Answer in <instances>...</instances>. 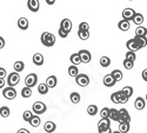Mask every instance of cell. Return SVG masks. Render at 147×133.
I'll return each mask as SVG.
<instances>
[{"instance_id":"55","label":"cell","mask_w":147,"mask_h":133,"mask_svg":"<svg viewBox=\"0 0 147 133\" xmlns=\"http://www.w3.org/2000/svg\"><path fill=\"white\" fill-rule=\"evenodd\" d=\"M129 1H132V0H129Z\"/></svg>"},{"instance_id":"44","label":"cell","mask_w":147,"mask_h":133,"mask_svg":"<svg viewBox=\"0 0 147 133\" xmlns=\"http://www.w3.org/2000/svg\"><path fill=\"white\" fill-rule=\"evenodd\" d=\"M78 31H90V25H88V22H80V25H79V30Z\"/></svg>"},{"instance_id":"31","label":"cell","mask_w":147,"mask_h":133,"mask_svg":"<svg viewBox=\"0 0 147 133\" xmlns=\"http://www.w3.org/2000/svg\"><path fill=\"white\" fill-rule=\"evenodd\" d=\"M136 35L138 37H146L147 35V28L145 26H138L136 30Z\"/></svg>"},{"instance_id":"42","label":"cell","mask_w":147,"mask_h":133,"mask_svg":"<svg viewBox=\"0 0 147 133\" xmlns=\"http://www.w3.org/2000/svg\"><path fill=\"white\" fill-rule=\"evenodd\" d=\"M100 117H101V119H109V108L108 107H104L100 111Z\"/></svg>"},{"instance_id":"21","label":"cell","mask_w":147,"mask_h":133,"mask_svg":"<svg viewBox=\"0 0 147 133\" xmlns=\"http://www.w3.org/2000/svg\"><path fill=\"white\" fill-rule=\"evenodd\" d=\"M18 27L22 31H26L28 28V20L26 18H19L18 20Z\"/></svg>"},{"instance_id":"37","label":"cell","mask_w":147,"mask_h":133,"mask_svg":"<svg viewBox=\"0 0 147 133\" xmlns=\"http://www.w3.org/2000/svg\"><path fill=\"white\" fill-rule=\"evenodd\" d=\"M100 65L102 67H108L109 65H111V59H109L108 57H101L100 58Z\"/></svg>"},{"instance_id":"47","label":"cell","mask_w":147,"mask_h":133,"mask_svg":"<svg viewBox=\"0 0 147 133\" xmlns=\"http://www.w3.org/2000/svg\"><path fill=\"white\" fill-rule=\"evenodd\" d=\"M141 76H142V79L147 82V68H145L144 71H142V73H141Z\"/></svg>"},{"instance_id":"20","label":"cell","mask_w":147,"mask_h":133,"mask_svg":"<svg viewBox=\"0 0 147 133\" xmlns=\"http://www.w3.org/2000/svg\"><path fill=\"white\" fill-rule=\"evenodd\" d=\"M33 63L36 66H41L44 64V55L41 53H35L33 55Z\"/></svg>"},{"instance_id":"36","label":"cell","mask_w":147,"mask_h":133,"mask_svg":"<svg viewBox=\"0 0 147 133\" xmlns=\"http://www.w3.org/2000/svg\"><path fill=\"white\" fill-rule=\"evenodd\" d=\"M78 37L81 40H87L90 38V31H78Z\"/></svg>"},{"instance_id":"12","label":"cell","mask_w":147,"mask_h":133,"mask_svg":"<svg viewBox=\"0 0 147 133\" xmlns=\"http://www.w3.org/2000/svg\"><path fill=\"white\" fill-rule=\"evenodd\" d=\"M27 7L31 12H38L39 11V7H40V3L39 0H28L27 1Z\"/></svg>"},{"instance_id":"4","label":"cell","mask_w":147,"mask_h":133,"mask_svg":"<svg viewBox=\"0 0 147 133\" xmlns=\"http://www.w3.org/2000/svg\"><path fill=\"white\" fill-rule=\"evenodd\" d=\"M20 81V76L19 73H17V72H13V73H9L8 77H7V85L9 87H14L17 86L18 84Z\"/></svg>"},{"instance_id":"32","label":"cell","mask_w":147,"mask_h":133,"mask_svg":"<svg viewBox=\"0 0 147 133\" xmlns=\"http://www.w3.org/2000/svg\"><path fill=\"white\" fill-rule=\"evenodd\" d=\"M48 86L46 85L45 82H42V84H39L38 85V92L40 93V94H42V95H45V94H47L48 93Z\"/></svg>"},{"instance_id":"17","label":"cell","mask_w":147,"mask_h":133,"mask_svg":"<svg viewBox=\"0 0 147 133\" xmlns=\"http://www.w3.org/2000/svg\"><path fill=\"white\" fill-rule=\"evenodd\" d=\"M145 106H146V100L144 98H141V97H138L136 101H134V107H136L138 111H141L145 108Z\"/></svg>"},{"instance_id":"11","label":"cell","mask_w":147,"mask_h":133,"mask_svg":"<svg viewBox=\"0 0 147 133\" xmlns=\"http://www.w3.org/2000/svg\"><path fill=\"white\" fill-rule=\"evenodd\" d=\"M134 16H136V11H134L133 8H125L124 11H122V19L125 20H133Z\"/></svg>"},{"instance_id":"53","label":"cell","mask_w":147,"mask_h":133,"mask_svg":"<svg viewBox=\"0 0 147 133\" xmlns=\"http://www.w3.org/2000/svg\"><path fill=\"white\" fill-rule=\"evenodd\" d=\"M112 133H121L120 131H114V132H112Z\"/></svg>"},{"instance_id":"3","label":"cell","mask_w":147,"mask_h":133,"mask_svg":"<svg viewBox=\"0 0 147 133\" xmlns=\"http://www.w3.org/2000/svg\"><path fill=\"white\" fill-rule=\"evenodd\" d=\"M32 110L36 115H40V114H44L47 111V106L42 101H35L32 106Z\"/></svg>"},{"instance_id":"22","label":"cell","mask_w":147,"mask_h":133,"mask_svg":"<svg viewBox=\"0 0 147 133\" xmlns=\"http://www.w3.org/2000/svg\"><path fill=\"white\" fill-rule=\"evenodd\" d=\"M134 40L138 43L140 50L147 46V38H146V37H138V35H136V37H134Z\"/></svg>"},{"instance_id":"50","label":"cell","mask_w":147,"mask_h":133,"mask_svg":"<svg viewBox=\"0 0 147 133\" xmlns=\"http://www.w3.org/2000/svg\"><path fill=\"white\" fill-rule=\"evenodd\" d=\"M17 133H31V132L28 130H26V128H20V130H18Z\"/></svg>"},{"instance_id":"5","label":"cell","mask_w":147,"mask_h":133,"mask_svg":"<svg viewBox=\"0 0 147 133\" xmlns=\"http://www.w3.org/2000/svg\"><path fill=\"white\" fill-rule=\"evenodd\" d=\"M76 81L80 87H86L90 84V77L87 74H85V73H79L76 77Z\"/></svg>"},{"instance_id":"13","label":"cell","mask_w":147,"mask_h":133,"mask_svg":"<svg viewBox=\"0 0 147 133\" xmlns=\"http://www.w3.org/2000/svg\"><path fill=\"white\" fill-rule=\"evenodd\" d=\"M60 28H63L67 33H69L71 30H72V21L69 19H67V18L63 19V20H61V22H60Z\"/></svg>"},{"instance_id":"29","label":"cell","mask_w":147,"mask_h":133,"mask_svg":"<svg viewBox=\"0 0 147 133\" xmlns=\"http://www.w3.org/2000/svg\"><path fill=\"white\" fill-rule=\"evenodd\" d=\"M13 68H14V71L17 72V73H20V72H22L24 70H25V64L19 60V61H16V63H14Z\"/></svg>"},{"instance_id":"35","label":"cell","mask_w":147,"mask_h":133,"mask_svg":"<svg viewBox=\"0 0 147 133\" xmlns=\"http://www.w3.org/2000/svg\"><path fill=\"white\" fill-rule=\"evenodd\" d=\"M31 95H32V88L25 86L21 90V97H22V98H30Z\"/></svg>"},{"instance_id":"52","label":"cell","mask_w":147,"mask_h":133,"mask_svg":"<svg viewBox=\"0 0 147 133\" xmlns=\"http://www.w3.org/2000/svg\"><path fill=\"white\" fill-rule=\"evenodd\" d=\"M99 133H112V130L108 128V130H105V131H100Z\"/></svg>"},{"instance_id":"51","label":"cell","mask_w":147,"mask_h":133,"mask_svg":"<svg viewBox=\"0 0 147 133\" xmlns=\"http://www.w3.org/2000/svg\"><path fill=\"white\" fill-rule=\"evenodd\" d=\"M45 1H46V4H47V5H54L55 0H45Z\"/></svg>"},{"instance_id":"48","label":"cell","mask_w":147,"mask_h":133,"mask_svg":"<svg viewBox=\"0 0 147 133\" xmlns=\"http://www.w3.org/2000/svg\"><path fill=\"white\" fill-rule=\"evenodd\" d=\"M4 47H5V39L1 37V35H0V50L4 48Z\"/></svg>"},{"instance_id":"10","label":"cell","mask_w":147,"mask_h":133,"mask_svg":"<svg viewBox=\"0 0 147 133\" xmlns=\"http://www.w3.org/2000/svg\"><path fill=\"white\" fill-rule=\"evenodd\" d=\"M111 128V119H101L99 123H98V131H105Z\"/></svg>"},{"instance_id":"54","label":"cell","mask_w":147,"mask_h":133,"mask_svg":"<svg viewBox=\"0 0 147 133\" xmlns=\"http://www.w3.org/2000/svg\"><path fill=\"white\" fill-rule=\"evenodd\" d=\"M145 100H146V101H147V93H146V98H145Z\"/></svg>"},{"instance_id":"24","label":"cell","mask_w":147,"mask_h":133,"mask_svg":"<svg viewBox=\"0 0 147 133\" xmlns=\"http://www.w3.org/2000/svg\"><path fill=\"white\" fill-rule=\"evenodd\" d=\"M111 74H112L113 79H114L117 82L120 81V80H122V78H124V74H122V72H121L120 70H113Z\"/></svg>"},{"instance_id":"18","label":"cell","mask_w":147,"mask_h":133,"mask_svg":"<svg viewBox=\"0 0 147 133\" xmlns=\"http://www.w3.org/2000/svg\"><path fill=\"white\" fill-rule=\"evenodd\" d=\"M46 85L48 86V88H54L57 86V84H58V79L55 76H50L47 79H46Z\"/></svg>"},{"instance_id":"34","label":"cell","mask_w":147,"mask_h":133,"mask_svg":"<svg viewBox=\"0 0 147 133\" xmlns=\"http://www.w3.org/2000/svg\"><path fill=\"white\" fill-rule=\"evenodd\" d=\"M119 124H120L119 125V131L121 133H128V131L131 128V126H129L128 123H119Z\"/></svg>"},{"instance_id":"14","label":"cell","mask_w":147,"mask_h":133,"mask_svg":"<svg viewBox=\"0 0 147 133\" xmlns=\"http://www.w3.org/2000/svg\"><path fill=\"white\" fill-rule=\"evenodd\" d=\"M126 46H127V48H128V51L137 52V51H139V50H140V47H139L138 43H137L136 40H134V38H133V39H129V40L126 43Z\"/></svg>"},{"instance_id":"45","label":"cell","mask_w":147,"mask_h":133,"mask_svg":"<svg viewBox=\"0 0 147 133\" xmlns=\"http://www.w3.org/2000/svg\"><path fill=\"white\" fill-rule=\"evenodd\" d=\"M58 34L60 35L61 38H67V35H68V33H67L65 30H63V28H59V31H58Z\"/></svg>"},{"instance_id":"8","label":"cell","mask_w":147,"mask_h":133,"mask_svg":"<svg viewBox=\"0 0 147 133\" xmlns=\"http://www.w3.org/2000/svg\"><path fill=\"white\" fill-rule=\"evenodd\" d=\"M119 123H131V115L126 108L119 110Z\"/></svg>"},{"instance_id":"16","label":"cell","mask_w":147,"mask_h":133,"mask_svg":"<svg viewBox=\"0 0 147 133\" xmlns=\"http://www.w3.org/2000/svg\"><path fill=\"white\" fill-rule=\"evenodd\" d=\"M118 27H119V30H120V31L126 32V31H128V30H129V27H131V21L122 19V20H120V21L118 22Z\"/></svg>"},{"instance_id":"19","label":"cell","mask_w":147,"mask_h":133,"mask_svg":"<svg viewBox=\"0 0 147 133\" xmlns=\"http://www.w3.org/2000/svg\"><path fill=\"white\" fill-rule=\"evenodd\" d=\"M57 128V125L53 123V122H46L44 124V130L47 132V133H53Z\"/></svg>"},{"instance_id":"9","label":"cell","mask_w":147,"mask_h":133,"mask_svg":"<svg viewBox=\"0 0 147 133\" xmlns=\"http://www.w3.org/2000/svg\"><path fill=\"white\" fill-rule=\"evenodd\" d=\"M78 53H79V55H80L81 63H84V64H87V63H90V61H91L92 55H91L90 51H87V50H80Z\"/></svg>"},{"instance_id":"26","label":"cell","mask_w":147,"mask_h":133,"mask_svg":"<svg viewBox=\"0 0 147 133\" xmlns=\"http://www.w3.org/2000/svg\"><path fill=\"white\" fill-rule=\"evenodd\" d=\"M144 20H145L144 19V16L141 13H136V16H134V18H133V22L136 24L137 26H141Z\"/></svg>"},{"instance_id":"33","label":"cell","mask_w":147,"mask_h":133,"mask_svg":"<svg viewBox=\"0 0 147 133\" xmlns=\"http://www.w3.org/2000/svg\"><path fill=\"white\" fill-rule=\"evenodd\" d=\"M11 114V111L9 108L7 106H1L0 107V115H1L3 118H8Z\"/></svg>"},{"instance_id":"30","label":"cell","mask_w":147,"mask_h":133,"mask_svg":"<svg viewBox=\"0 0 147 133\" xmlns=\"http://www.w3.org/2000/svg\"><path fill=\"white\" fill-rule=\"evenodd\" d=\"M30 124L32 127H38L41 124V119L39 115H33V118L30 120Z\"/></svg>"},{"instance_id":"38","label":"cell","mask_w":147,"mask_h":133,"mask_svg":"<svg viewBox=\"0 0 147 133\" xmlns=\"http://www.w3.org/2000/svg\"><path fill=\"white\" fill-rule=\"evenodd\" d=\"M121 91L127 95V98H128V99L131 98V97L133 95V93H134V90H133V87H132V86H125V87L122 88Z\"/></svg>"},{"instance_id":"49","label":"cell","mask_w":147,"mask_h":133,"mask_svg":"<svg viewBox=\"0 0 147 133\" xmlns=\"http://www.w3.org/2000/svg\"><path fill=\"white\" fill-rule=\"evenodd\" d=\"M5 85H6L5 79H1V78H0V90L4 88V87H5Z\"/></svg>"},{"instance_id":"7","label":"cell","mask_w":147,"mask_h":133,"mask_svg":"<svg viewBox=\"0 0 147 133\" xmlns=\"http://www.w3.org/2000/svg\"><path fill=\"white\" fill-rule=\"evenodd\" d=\"M3 95L4 98H6L7 100H13L16 99L17 97V91L14 87H6V88H3Z\"/></svg>"},{"instance_id":"23","label":"cell","mask_w":147,"mask_h":133,"mask_svg":"<svg viewBox=\"0 0 147 133\" xmlns=\"http://www.w3.org/2000/svg\"><path fill=\"white\" fill-rule=\"evenodd\" d=\"M69 60H71L72 65L78 66V65H80V64H81V59H80L79 53H73V54L69 57Z\"/></svg>"},{"instance_id":"1","label":"cell","mask_w":147,"mask_h":133,"mask_svg":"<svg viewBox=\"0 0 147 133\" xmlns=\"http://www.w3.org/2000/svg\"><path fill=\"white\" fill-rule=\"evenodd\" d=\"M40 40H41V44L46 47H52L55 44V37L50 32H44L40 37Z\"/></svg>"},{"instance_id":"2","label":"cell","mask_w":147,"mask_h":133,"mask_svg":"<svg viewBox=\"0 0 147 133\" xmlns=\"http://www.w3.org/2000/svg\"><path fill=\"white\" fill-rule=\"evenodd\" d=\"M111 100L114 104H126L128 101V98L122 91H118L111 94Z\"/></svg>"},{"instance_id":"40","label":"cell","mask_w":147,"mask_h":133,"mask_svg":"<svg viewBox=\"0 0 147 133\" xmlns=\"http://www.w3.org/2000/svg\"><path fill=\"white\" fill-rule=\"evenodd\" d=\"M125 59H127V60H131V61H136V59H137V54H136V52H133V51H127V53H126V55H125Z\"/></svg>"},{"instance_id":"15","label":"cell","mask_w":147,"mask_h":133,"mask_svg":"<svg viewBox=\"0 0 147 133\" xmlns=\"http://www.w3.org/2000/svg\"><path fill=\"white\" fill-rule=\"evenodd\" d=\"M102 82H104V85H105L106 87H113V86L115 85V82H117V81L113 79L112 74H107V76L104 77Z\"/></svg>"},{"instance_id":"6","label":"cell","mask_w":147,"mask_h":133,"mask_svg":"<svg viewBox=\"0 0 147 133\" xmlns=\"http://www.w3.org/2000/svg\"><path fill=\"white\" fill-rule=\"evenodd\" d=\"M36 82H38V76H36L35 73H30L26 76L25 78V86L32 88L36 85Z\"/></svg>"},{"instance_id":"39","label":"cell","mask_w":147,"mask_h":133,"mask_svg":"<svg viewBox=\"0 0 147 133\" xmlns=\"http://www.w3.org/2000/svg\"><path fill=\"white\" fill-rule=\"evenodd\" d=\"M98 106L96 105H90L88 107H87V113L90 114V115H95L96 113H98Z\"/></svg>"},{"instance_id":"46","label":"cell","mask_w":147,"mask_h":133,"mask_svg":"<svg viewBox=\"0 0 147 133\" xmlns=\"http://www.w3.org/2000/svg\"><path fill=\"white\" fill-rule=\"evenodd\" d=\"M5 77H6V70L4 67H0V78L5 79Z\"/></svg>"},{"instance_id":"28","label":"cell","mask_w":147,"mask_h":133,"mask_svg":"<svg viewBox=\"0 0 147 133\" xmlns=\"http://www.w3.org/2000/svg\"><path fill=\"white\" fill-rule=\"evenodd\" d=\"M69 99H71V101L73 104H79L80 100H81V97H80V94L78 92H72L71 95H69Z\"/></svg>"},{"instance_id":"27","label":"cell","mask_w":147,"mask_h":133,"mask_svg":"<svg viewBox=\"0 0 147 133\" xmlns=\"http://www.w3.org/2000/svg\"><path fill=\"white\" fill-rule=\"evenodd\" d=\"M78 74H79L78 66H76V65H71V66L68 67V76H69V77H73V78H76Z\"/></svg>"},{"instance_id":"41","label":"cell","mask_w":147,"mask_h":133,"mask_svg":"<svg viewBox=\"0 0 147 133\" xmlns=\"http://www.w3.org/2000/svg\"><path fill=\"white\" fill-rule=\"evenodd\" d=\"M33 112L32 111H25L22 113V119L25 120V122H27V123H30V120L33 118Z\"/></svg>"},{"instance_id":"25","label":"cell","mask_w":147,"mask_h":133,"mask_svg":"<svg viewBox=\"0 0 147 133\" xmlns=\"http://www.w3.org/2000/svg\"><path fill=\"white\" fill-rule=\"evenodd\" d=\"M109 119L114 120V122H119V111L117 108H109Z\"/></svg>"},{"instance_id":"43","label":"cell","mask_w":147,"mask_h":133,"mask_svg":"<svg viewBox=\"0 0 147 133\" xmlns=\"http://www.w3.org/2000/svg\"><path fill=\"white\" fill-rule=\"evenodd\" d=\"M122 64H124V67H125L126 70H132V68L134 67V63L131 61V60H127V59H125Z\"/></svg>"}]
</instances>
